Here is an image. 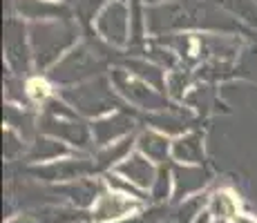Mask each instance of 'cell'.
<instances>
[{
	"label": "cell",
	"instance_id": "obj_1",
	"mask_svg": "<svg viewBox=\"0 0 257 223\" xmlns=\"http://www.w3.org/2000/svg\"><path fill=\"white\" fill-rule=\"evenodd\" d=\"M132 203L125 199H118V196H103L98 201L96 210H94V219L98 223H105V221H114L118 216H123L127 210H132Z\"/></svg>",
	"mask_w": 257,
	"mask_h": 223
},
{
	"label": "cell",
	"instance_id": "obj_2",
	"mask_svg": "<svg viewBox=\"0 0 257 223\" xmlns=\"http://www.w3.org/2000/svg\"><path fill=\"white\" fill-rule=\"evenodd\" d=\"M239 223H248V221H239Z\"/></svg>",
	"mask_w": 257,
	"mask_h": 223
}]
</instances>
